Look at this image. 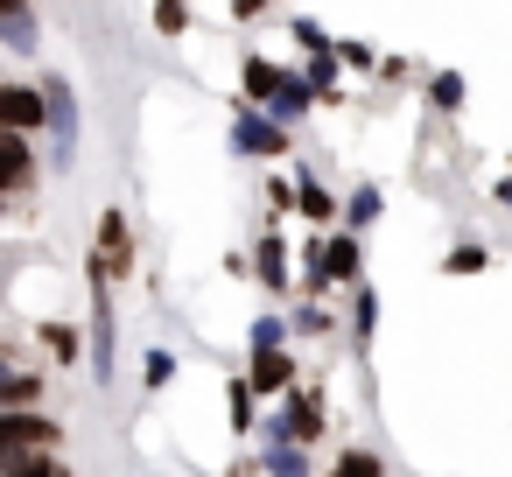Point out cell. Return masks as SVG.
<instances>
[{
	"instance_id": "1",
	"label": "cell",
	"mask_w": 512,
	"mask_h": 477,
	"mask_svg": "<svg viewBox=\"0 0 512 477\" xmlns=\"http://www.w3.org/2000/svg\"><path fill=\"white\" fill-rule=\"evenodd\" d=\"M232 148L239 155H253V162H288V148H295V134L281 127V120H267L260 106H232Z\"/></svg>"
},
{
	"instance_id": "2",
	"label": "cell",
	"mask_w": 512,
	"mask_h": 477,
	"mask_svg": "<svg viewBox=\"0 0 512 477\" xmlns=\"http://www.w3.org/2000/svg\"><path fill=\"white\" fill-rule=\"evenodd\" d=\"M0 442H8V456H57L64 421L57 414H0Z\"/></svg>"
},
{
	"instance_id": "3",
	"label": "cell",
	"mask_w": 512,
	"mask_h": 477,
	"mask_svg": "<svg viewBox=\"0 0 512 477\" xmlns=\"http://www.w3.org/2000/svg\"><path fill=\"white\" fill-rule=\"evenodd\" d=\"M274 435H288V442H323V386L316 379H302L288 400H281V421H274Z\"/></svg>"
},
{
	"instance_id": "4",
	"label": "cell",
	"mask_w": 512,
	"mask_h": 477,
	"mask_svg": "<svg viewBox=\"0 0 512 477\" xmlns=\"http://www.w3.org/2000/svg\"><path fill=\"white\" fill-rule=\"evenodd\" d=\"M43 183V162H36V148L22 141V134H8L0 141V197L8 204H29V190Z\"/></svg>"
},
{
	"instance_id": "5",
	"label": "cell",
	"mask_w": 512,
	"mask_h": 477,
	"mask_svg": "<svg viewBox=\"0 0 512 477\" xmlns=\"http://www.w3.org/2000/svg\"><path fill=\"white\" fill-rule=\"evenodd\" d=\"M43 99H50V134H57V169H71V148H78V92L71 78H43Z\"/></svg>"
},
{
	"instance_id": "6",
	"label": "cell",
	"mask_w": 512,
	"mask_h": 477,
	"mask_svg": "<svg viewBox=\"0 0 512 477\" xmlns=\"http://www.w3.org/2000/svg\"><path fill=\"white\" fill-rule=\"evenodd\" d=\"M92 246L106 253L113 281H127V274H134V225H127V211H120V204H106V211H99V225H92Z\"/></svg>"
},
{
	"instance_id": "7",
	"label": "cell",
	"mask_w": 512,
	"mask_h": 477,
	"mask_svg": "<svg viewBox=\"0 0 512 477\" xmlns=\"http://www.w3.org/2000/svg\"><path fill=\"white\" fill-rule=\"evenodd\" d=\"M0 120H8V134H43L50 127V99H43V85H0Z\"/></svg>"
},
{
	"instance_id": "8",
	"label": "cell",
	"mask_w": 512,
	"mask_h": 477,
	"mask_svg": "<svg viewBox=\"0 0 512 477\" xmlns=\"http://www.w3.org/2000/svg\"><path fill=\"white\" fill-rule=\"evenodd\" d=\"M281 78H288V64H274L267 50H246V57H239V99H246V106L267 113V106L281 99Z\"/></svg>"
},
{
	"instance_id": "9",
	"label": "cell",
	"mask_w": 512,
	"mask_h": 477,
	"mask_svg": "<svg viewBox=\"0 0 512 477\" xmlns=\"http://www.w3.org/2000/svg\"><path fill=\"white\" fill-rule=\"evenodd\" d=\"M253 281H260L267 295H288V288H302V281L288 274V239H281L274 225H267V232L253 239Z\"/></svg>"
},
{
	"instance_id": "10",
	"label": "cell",
	"mask_w": 512,
	"mask_h": 477,
	"mask_svg": "<svg viewBox=\"0 0 512 477\" xmlns=\"http://www.w3.org/2000/svg\"><path fill=\"white\" fill-rule=\"evenodd\" d=\"M323 274L337 288H365V253H358V232H323Z\"/></svg>"
},
{
	"instance_id": "11",
	"label": "cell",
	"mask_w": 512,
	"mask_h": 477,
	"mask_svg": "<svg viewBox=\"0 0 512 477\" xmlns=\"http://www.w3.org/2000/svg\"><path fill=\"white\" fill-rule=\"evenodd\" d=\"M295 183H302V218H309V225H316V239H323V232H330V225H337L344 211H337L330 183L316 176V162H295Z\"/></svg>"
},
{
	"instance_id": "12",
	"label": "cell",
	"mask_w": 512,
	"mask_h": 477,
	"mask_svg": "<svg viewBox=\"0 0 512 477\" xmlns=\"http://www.w3.org/2000/svg\"><path fill=\"white\" fill-rule=\"evenodd\" d=\"M246 379H253V393H267V400H288V393L302 386V372H295V358H288V351L253 358V365H246Z\"/></svg>"
},
{
	"instance_id": "13",
	"label": "cell",
	"mask_w": 512,
	"mask_h": 477,
	"mask_svg": "<svg viewBox=\"0 0 512 477\" xmlns=\"http://www.w3.org/2000/svg\"><path fill=\"white\" fill-rule=\"evenodd\" d=\"M309 113H316V85H309L302 71H288V78H281V99L267 106V120H281V127L295 134V127H302Z\"/></svg>"
},
{
	"instance_id": "14",
	"label": "cell",
	"mask_w": 512,
	"mask_h": 477,
	"mask_svg": "<svg viewBox=\"0 0 512 477\" xmlns=\"http://www.w3.org/2000/svg\"><path fill=\"white\" fill-rule=\"evenodd\" d=\"M113 344H120L113 295H92V372H99V379H113Z\"/></svg>"
},
{
	"instance_id": "15",
	"label": "cell",
	"mask_w": 512,
	"mask_h": 477,
	"mask_svg": "<svg viewBox=\"0 0 512 477\" xmlns=\"http://www.w3.org/2000/svg\"><path fill=\"white\" fill-rule=\"evenodd\" d=\"M386 218V197H379V183H351V197H344V232H372Z\"/></svg>"
},
{
	"instance_id": "16",
	"label": "cell",
	"mask_w": 512,
	"mask_h": 477,
	"mask_svg": "<svg viewBox=\"0 0 512 477\" xmlns=\"http://www.w3.org/2000/svg\"><path fill=\"white\" fill-rule=\"evenodd\" d=\"M36 344H43L50 365H78L85 358V330H71V323H36Z\"/></svg>"
},
{
	"instance_id": "17",
	"label": "cell",
	"mask_w": 512,
	"mask_h": 477,
	"mask_svg": "<svg viewBox=\"0 0 512 477\" xmlns=\"http://www.w3.org/2000/svg\"><path fill=\"white\" fill-rule=\"evenodd\" d=\"M260 470H267V477H309V449H302V442H288V435H267Z\"/></svg>"
},
{
	"instance_id": "18",
	"label": "cell",
	"mask_w": 512,
	"mask_h": 477,
	"mask_svg": "<svg viewBox=\"0 0 512 477\" xmlns=\"http://www.w3.org/2000/svg\"><path fill=\"white\" fill-rule=\"evenodd\" d=\"M43 386H50L43 372H15L8 386H0V414H36L43 407Z\"/></svg>"
},
{
	"instance_id": "19",
	"label": "cell",
	"mask_w": 512,
	"mask_h": 477,
	"mask_svg": "<svg viewBox=\"0 0 512 477\" xmlns=\"http://www.w3.org/2000/svg\"><path fill=\"white\" fill-rule=\"evenodd\" d=\"M0 29H8L15 57H36V8H22V0H0Z\"/></svg>"
},
{
	"instance_id": "20",
	"label": "cell",
	"mask_w": 512,
	"mask_h": 477,
	"mask_svg": "<svg viewBox=\"0 0 512 477\" xmlns=\"http://www.w3.org/2000/svg\"><path fill=\"white\" fill-rule=\"evenodd\" d=\"M344 330H351V344H358V351L372 344V330H379V295H372V288H351V309H344Z\"/></svg>"
},
{
	"instance_id": "21",
	"label": "cell",
	"mask_w": 512,
	"mask_h": 477,
	"mask_svg": "<svg viewBox=\"0 0 512 477\" xmlns=\"http://www.w3.org/2000/svg\"><path fill=\"white\" fill-rule=\"evenodd\" d=\"M260 197H267V211H274V218H288V211L302 218V183H295V169H274V176L260 183Z\"/></svg>"
},
{
	"instance_id": "22",
	"label": "cell",
	"mask_w": 512,
	"mask_h": 477,
	"mask_svg": "<svg viewBox=\"0 0 512 477\" xmlns=\"http://www.w3.org/2000/svg\"><path fill=\"white\" fill-rule=\"evenodd\" d=\"M330 477H386V463H379V449L344 442V449H337V463H330Z\"/></svg>"
},
{
	"instance_id": "23",
	"label": "cell",
	"mask_w": 512,
	"mask_h": 477,
	"mask_svg": "<svg viewBox=\"0 0 512 477\" xmlns=\"http://www.w3.org/2000/svg\"><path fill=\"white\" fill-rule=\"evenodd\" d=\"M288 323H295L302 337H337V330H344L330 302H295V316H288Z\"/></svg>"
},
{
	"instance_id": "24",
	"label": "cell",
	"mask_w": 512,
	"mask_h": 477,
	"mask_svg": "<svg viewBox=\"0 0 512 477\" xmlns=\"http://www.w3.org/2000/svg\"><path fill=\"white\" fill-rule=\"evenodd\" d=\"M428 106L456 120V113H463V71H435V78H428Z\"/></svg>"
},
{
	"instance_id": "25",
	"label": "cell",
	"mask_w": 512,
	"mask_h": 477,
	"mask_svg": "<svg viewBox=\"0 0 512 477\" xmlns=\"http://www.w3.org/2000/svg\"><path fill=\"white\" fill-rule=\"evenodd\" d=\"M0 477H78L71 463H57V456H8V470Z\"/></svg>"
},
{
	"instance_id": "26",
	"label": "cell",
	"mask_w": 512,
	"mask_h": 477,
	"mask_svg": "<svg viewBox=\"0 0 512 477\" xmlns=\"http://www.w3.org/2000/svg\"><path fill=\"white\" fill-rule=\"evenodd\" d=\"M484 267H491V253H484L477 239H463V246L442 253V274H484Z\"/></svg>"
},
{
	"instance_id": "27",
	"label": "cell",
	"mask_w": 512,
	"mask_h": 477,
	"mask_svg": "<svg viewBox=\"0 0 512 477\" xmlns=\"http://www.w3.org/2000/svg\"><path fill=\"white\" fill-rule=\"evenodd\" d=\"M288 330H295V323H281L274 309H267V316H253V358H267V351H281V337H288Z\"/></svg>"
},
{
	"instance_id": "28",
	"label": "cell",
	"mask_w": 512,
	"mask_h": 477,
	"mask_svg": "<svg viewBox=\"0 0 512 477\" xmlns=\"http://www.w3.org/2000/svg\"><path fill=\"white\" fill-rule=\"evenodd\" d=\"M169 379H176V351H162V344H155V351L141 358V386H148V393H162Z\"/></svg>"
},
{
	"instance_id": "29",
	"label": "cell",
	"mask_w": 512,
	"mask_h": 477,
	"mask_svg": "<svg viewBox=\"0 0 512 477\" xmlns=\"http://www.w3.org/2000/svg\"><path fill=\"white\" fill-rule=\"evenodd\" d=\"M225 407H232V428L253 435V379H232V386H225Z\"/></svg>"
},
{
	"instance_id": "30",
	"label": "cell",
	"mask_w": 512,
	"mask_h": 477,
	"mask_svg": "<svg viewBox=\"0 0 512 477\" xmlns=\"http://www.w3.org/2000/svg\"><path fill=\"white\" fill-rule=\"evenodd\" d=\"M337 57H344L351 71H379V64H386V57H379L372 43H358V36H351V43H337Z\"/></svg>"
},
{
	"instance_id": "31",
	"label": "cell",
	"mask_w": 512,
	"mask_h": 477,
	"mask_svg": "<svg viewBox=\"0 0 512 477\" xmlns=\"http://www.w3.org/2000/svg\"><path fill=\"white\" fill-rule=\"evenodd\" d=\"M148 22H155L162 36H183V29H190V8H169V0H162V8H155Z\"/></svg>"
},
{
	"instance_id": "32",
	"label": "cell",
	"mask_w": 512,
	"mask_h": 477,
	"mask_svg": "<svg viewBox=\"0 0 512 477\" xmlns=\"http://www.w3.org/2000/svg\"><path fill=\"white\" fill-rule=\"evenodd\" d=\"M407 78H414L407 57H386V64H379V85H407Z\"/></svg>"
},
{
	"instance_id": "33",
	"label": "cell",
	"mask_w": 512,
	"mask_h": 477,
	"mask_svg": "<svg viewBox=\"0 0 512 477\" xmlns=\"http://www.w3.org/2000/svg\"><path fill=\"white\" fill-rule=\"evenodd\" d=\"M491 197H498V211H512V169H505V176L491 183Z\"/></svg>"
},
{
	"instance_id": "34",
	"label": "cell",
	"mask_w": 512,
	"mask_h": 477,
	"mask_svg": "<svg viewBox=\"0 0 512 477\" xmlns=\"http://www.w3.org/2000/svg\"><path fill=\"white\" fill-rule=\"evenodd\" d=\"M505 162H512V155H505Z\"/></svg>"
}]
</instances>
